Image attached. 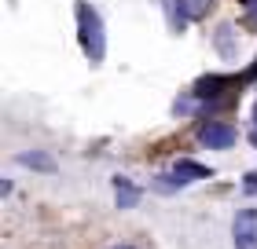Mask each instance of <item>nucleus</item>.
Instances as JSON below:
<instances>
[{"label":"nucleus","instance_id":"423d86ee","mask_svg":"<svg viewBox=\"0 0 257 249\" xmlns=\"http://www.w3.org/2000/svg\"><path fill=\"white\" fill-rule=\"evenodd\" d=\"M19 161H22V165H33V169H44V172H52V169H55L52 158H44V154H22Z\"/></svg>","mask_w":257,"mask_h":249},{"label":"nucleus","instance_id":"6e6552de","mask_svg":"<svg viewBox=\"0 0 257 249\" xmlns=\"http://www.w3.org/2000/svg\"><path fill=\"white\" fill-rule=\"evenodd\" d=\"M118 249H133V245H118Z\"/></svg>","mask_w":257,"mask_h":249},{"label":"nucleus","instance_id":"f03ea898","mask_svg":"<svg viewBox=\"0 0 257 249\" xmlns=\"http://www.w3.org/2000/svg\"><path fill=\"white\" fill-rule=\"evenodd\" d=\"M198 139H202L206 147H213V150H228L239 139V132L231 125H224V121H206L202 128H198Z\"/></svg>","mask_w":257,"mask_h":249},{"label":"nucleus","instance_id":"f257e3e1","mask_svg":"<svg viewBox=\"0 0 257 249\" xmlns=\"http://www.w3.org/2000/svg\"><path fill=\"white\" fill-rule=\"evenodd\" d=\"M77 30H81V48L92 63H103L107 55V37H103V19L96 8L88 4H77Z\"/></svg>","mask_w":257,"mask_h":249},{"label":"nucleus","instance_id":"39448f33","mask_svg":"<svg viewBox=\"0 0 257 249\" xmlns=\"http://www.w3.org/2000/svg\"><path fill=\"white\" fill-rule=\"evenodd\" d=\"M173 172H177L184 183H191V180H209V176H213L206 165H198V161H177V165H173Z\"/></svg>","mask_w":257,"mask_h":249},{"label":"nucleus","instance_id":"7ed1b4c3","mask_svg":"<svg viewBox=\"0 0 257 249\" xmlns=\"http://www.w3.org/2000/svg\"><path fill=\"white\" fill-rule=\"evenodd\" d=\"M235 249H257V212L246 209L235 220Z\"/></svg>","mask_w":257,"mask_h":249},{"label":"nucleus","instance_id":"0eeeda50","mask_svg":"<svg viewBox=\"0 0 257 249\" xmlns=\"http://www.w3.org/2000/svg\"><path fill=\"white\" fill-rule=\"evenodd\" d=\"M253 77H257V63H253V66L246 70V74H242V81H253Z\"/></svg>","mask_w":257,"mask_h":249},{"label":"nucleus","instance_id":"20e7f679","mask_svg":"<svg viewBox=\"0 0 257 249\" xmlns=\"http://www.w3.org/2000/svg\"><path fill=\"white\" fill-rule=\"evenodd\" d=\"M114 198H118V205H121V209H133L136 201H140V191L125 180V176H114Z\"/></svg>","mask_w":257,"mask_h":249}]
</instances>
